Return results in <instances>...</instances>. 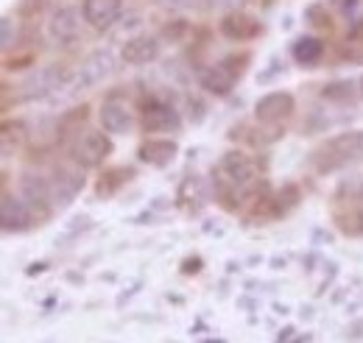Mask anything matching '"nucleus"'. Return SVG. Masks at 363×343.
Here are the masks:
<instances>
[{"label": "nucleus", "mask_w": 363, "mask_h": 343, "mask_svg": "<svg viewBox=\"0 0 363 343\" xmlns=\"http://www.w3.org/2000/svg\"><path fill=\"white\" fill-rule=\"evenodd\" d=\"M311 159L318 173H333L355 159H363V131H344L324 140Z\"/></svg>", "instance_id": "1"}, {"label": "nucleus", "mask_w": 363, "mask_h": 343, "mask_svg": "<svg viewBox=\"0 0 363 343\" xmlns=\"http://www.w3.org/2000/svg\"><path fill=\"white\" fill-rule=\"evenodd\" d=\"M216 181H218V190L221 196L229 193H243L255 184V176H257V165L252 162L249 154L243 151H227L218 162V171H216Z\"/></svg>", "instance_id": "2"}, {"label": "nucleus", "mask_w": 363, "mask_h": 343, "mask_svg": "<svg viewBox=\"0 0 363 343\" xmlns=\"http://www.w3.org/2000/svg\"><path fill=\"white\" fill-rule=\"evenodd\" d=\"M73 73L62 64H50V67H40L34 70L23 84H20V98L23 101H45L53 95H62L65 86L70 84Z\"/></svg>", "instance_id": "3"}, {"label": "nucleus", "mask_w": 363, "mask_h": 343, "mask_svg": "<svg viewBox=\"0 0 363 343\" xmlns=\"http://www.w3.org/2000/svg\"><path fill=\"white\" fill-rule=\"evenodd\" d=\"M112 151H115V145H112L109 134H104V131H79L76 140L70 142V157L82 168H101L112 157Z\"/></svg>", "instance_id": "4"}, {"label": "nucleus", "mask_w": 363, "mask_h": 343, "mask_svg": "<svg viewBox=\"0 0 363 343\" xmlns=\"http://www.w3.org/2000/svg\"><path fill=\"white\" fill-rule=\"evenodd\" d=\"M112 70H115V56H112L109 47H101V50L90 53V56L82 62L79 73L70 79V84L65 86L62 95H76V92H82V89H90V86L101 84Z\"/></svg>", "instance_id": "5"}, {"label": "nucleus", "mask_w": 363, "mask_h": 343, "mask_svg": "<svg viewBox=\"0 0 363 343\" xmlns=\"http://www.w3.org/2000/svg\"><path fill=\"white\" fill-rule=\"evenodd\" d=\"M20 196L23 201L31 207V213L37 220H45L48 215L53 213V190H50V179L40 176V173L26 171L20 176Z\"/></svg>", "instance_id": "6"}, {"label": "nucleus", "mask_w": 363, "mask_h": 343, "mask_svg": "<svg viewBox=\"0 0 363 343\" xmlns=\"http://www.w3.org/2000/svg\"><path fill=\"white\" fill-rule=\"evenodd\" d=\"M84 173H82V165H56L53 173H50V190H53V204L56 207H67L82 190H84Z\"/></svg>", "instance_id": "7"}, {"label": "nucleus", "mask_w": 363, "mask_h": 343, "mask_svg": "<svg viewBox=\"0 0 363 343\" xmlns=\"http://www.w3.org/2000/svg\"><path fill=\"white\" fill-rule=\"evenodd\" d=\"M140 126H143L145 134L179 131L182 118L171 103H165V101H160V98H148V101L143 103V120H140Z\"/></svg>", "instance_id": "8"}, {"label": "nucleus", "mask_w": 363, "mask_h": 343, "mask_svg": "<svg viewBox=\"0 0 363 343\" xmlns=\"http://www.w3.org/2000/svg\"><path fill=\"white\" fill-rule=\"evenodd\" d=\"M0 223H3L6 235H20L34 223V213L23 201V196H14V193L3 190V196H0Z\"/></svg>", "instance_id": "9"}, {"label": "nucleus", "mask_w": 363, "mask_h": 343, "mask_svg": "<svg viewBox=\"0 0 363 343\" xmlns=\"http://www.w3.org/2000/svg\"><path fill=\"white\" fill-rule=\"evenodd\" d=\"M48 34L59 45H73L82 37V14L73 6H62L48 20Z\"/></svg>", "instance_id": "10"}, {"label": "nucleus", "mask_w": 363, "mask_h": 343, "mask_svg": "<svg viewBox=\"0 0 363 343\" xmlns=\"http://www.w3.org/2000/svg\"><path fill=\"white\" fill-rule=\"evenodd\" d=\"M294 109H296V101H294L291 92H269V95H263V98L255 103V118H257L260 123L277 126V123H282L285 118H291Z\"/></svg>", "instance_id": "11"}, {"label": "nucleus", "mask_w": 363, "mask_h": 343, "mask_svg": "<svg viewBox=\"0 0 363 343\" xmlns=\"http://www.w3.org/2000/svg\"><path fill=\"white\" fill-rule=\"evenodd\" d=\"M98 120H101V129L106 134H129L135 129V112L129 109L126 101H118V98H109L101 103Z\"/></svg>", "instance_id": "12"}, {"label": "nucleus", "mask_w": 363, "mask_h": 343, "mask_svg": "<svg viewBox=\"0 0 363 343\" xmlns=\"http://www.w3.org/2000/svg\"><path fill=\"white\" fill-rule=\"evenodd\" d=\"M123 11V3L121 0H84L82 6V14H84V23H90L95 31H106L118 23Z\"/></svg>", "instance_id": "13"}, {"label": "nucleus", "mask_w": 363, "mask_h": 343, "mask_svg": "<svg viewBox=\"0 0 363 343\" xmlns=\"http://www.w3.org/2000/svg\"><path fill=\"white\" fill-rule=\"evenodd\" d=\"M179 154V145L174 140H145L137 151L140 162L151 165V168H168Z\"/></svg>", "instance_id": "14"}, {"label": "nucleus", "mask_w": 363, "mask_h": 343, "mask_svg": "<svg viewBox=\"0 0 363 343\" xmlns=\"http://www.w3.org/2000/svg\"><path fill=\"white\" fill-rule=\"evenodd\" d=\"M221 34L232 43H249L260 34V23L243 11H232L221 20Z\"/></svg>", "instance_id": "15"}, {"label": "nucleus", "mask_w": 363, "mask_h": 343, "mask_svg": "<svg viewBox=\"0 0 363 343\" xmlns=\"http://www.w3.org/2000/svg\"><path fill=\"white\" fill-rule=\"evenodd\" d=\"M121 56H123L126 64H135V67L148 64V62H154V59L160 56V40H157V37H148V34L132 37L129 43L123 45Z\"/></svg>", "instance_id": "16"}, {"label": "nucleus", "mask_w": 363, "mask_h": 343, "mask_svg": "<svg viewBox=\"0 0 363 343\" xmlns=\"http://www.w3.org/2000/svg\"><path fill=\"white\" fill-rule=\"evenodd\" d=\"M199 84H201V89H207L210 95L227 98L229 92H232V84H235V76L229 73L224 64H213V67H207L199 76Z\"/></svg>", "instance_id": "17"}, {"label": "nucleus", "mask_w": 363, "mask_h": 343, "mask_svg": "<svg viewBox=\"0 0 363 343\" xmlns=\"http://www.w3.org/2000/svg\"><path fill=\"white\" fill-rule=\"evenodd\" d=\"M324 56V43L318 37H299L294 43V59L305 67H313L318 64V59Z\"/></svg>", "instance_id": "18"}, {"label": "nucleus", "mask_w": 363, "mask_h": 343, "mask_svg": "<svg viewBox=\"0 0 363 343\" xmlns=\"http://www.w3.org/2000/svg\"><path fill=\"white\" fill-rule=\"evenodd\" d=\"M23 140H26L23 123H3V134H0V151H3V159H11V154L23 145Z\"/></svg>", "instance_id": "19"}, {"label": "nucleus", "mask_w": 363, "mask_h": 343, "mask_svg": "<svg viewBox=\"0 0 363 343\" xmlns=\"http://www.w3.org/2000/svg\"><path fill=\"white\" fill-rule=\"evenodd\" d=\"M321 98L327 101H350L352 98V81H333L321 89Z\"/></svg>", "instance_id": "20"}, {"label": "nucleus", "mask_w": 363, "mask_h": 343, "mask_svg": "<svg viewBox=\"0 0 363 343\" xmlns=\"http://www.w3.org/2000/svg\"><path fill=\"white\" fill-rule=\"evenodd\" d=\"M17 43V26L11 17H3V50H11Z\"/></svg>", "instance_id": "21"}, {"label": "nucleus", "mask_w": 363, "mask_h": 343, "mask_svg": "<svg viewBox=\"0 0 363 343\" xmlns=\"http://www.w3.org/2000/svg\"><path fill=\"white\" fill-rule=\"evenodd\" d=\"M182 271H184V274H199V271H201V259H187Z\"/></svg>", "instance_id": "22"}, {"label": "nucleus", "mask_w": 363, "mask_h": 343, "mask_svg": "<svg viewBox=\"0 0 363 343\" xmlns=\"http://www.w3.org/2000/svg\"><path fill=\"white\" fill-rule=\"evenodd\" d=\"M207 343H227V341H207Z\"/></svg>", "instance_id": "23"}, {"label": "nucleus", "mask_w": 363, "mask_h": 343, "mask_svg": "<svg viewBox=\"0 0 363 343\" xmlns=\"http://www.w3.org/2000/svg\"><path fill=\"white\" fill-rule=\"evenodd\" d=\"M361 95H363V79H361Z\"/></svg>", "instance_id": "24"}]
</instances>
